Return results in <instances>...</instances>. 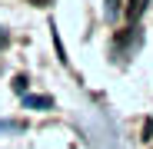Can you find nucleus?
<instances>
[{
    "instance_id": "1",
    "label": "nucleus",
    "mask_w": 153,
    "mask_h": 149,
    "mask_svg": "<svg viewBox=\"0 0 153 149\" xmlns=\"http://www.w3.org/2000/svg\"><path fill=\"white\" fill-rule=\"evenodd\" d=\"M143 7H146V0H130V7H126V13H130V20H137V17L143 13Z\"/></svg>"
},
{
    "instance_id": "2",
    "label": "nucleus",
    "mask_w": 153,
    "mask_h": 149,
    "mask_svg": "<svg viewBox=\"0 0 153 149\" xmlns=\"http://www.w3.org/2000/svg\"><path fill=\"white\" fill-rule=\"evenodd\" d=\"M27 106H37V109H47V106H50V99H47V96H27Z\"/></svg>"
}]
</instances>
